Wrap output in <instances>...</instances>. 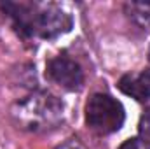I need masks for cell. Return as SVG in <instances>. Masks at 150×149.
Segmentation results:
<instances>
[{
    "label": "cell",
    "instance_id": "obj_10",
    "mask_svg": "<svg viewBox=\"0 0 150 149\" xmlns=\"http://www.w3.org/2000/svg\"><path fill=\"white\" fill-rule=\"evenodd\" d=\"M149 58H150V49H149Z\"/></svg>",
    "mask_w": 150,
    "mask_h": 149
},
{
    "label": "cell",
    "instance_id": "obj_9",
    "mask_svg": "<svg viewBox=\"0 0 150 149\" xmlns=\"http://www.w3.org/2000/svg\"><path fill=\"white\" fill-rule=\"evenodd\" d=\"M56 149H87L79 139H68L67 142H63L61 146H58Z\"/></svg>",
    "mask_w": 150,
    "mask_h": 149
},
{
    "label": "cell",
    "instance_id": "obj_2",
    "mask_svg": "<svg viewBox=\"0 0 150 149\" xmlns=\"http://www.w3.org/2000/svg\"><path fill=\"white\" fill-rule=\"evenodd\" d=\"M126 121L124 105L108 93H94L86 104V125L100 135H110Z\"/></svg>",
    "mask_w": 150,
    "mask_h": 149
},
{
    "label": "cell",
    "instance_id": "obj_7",
    "mask_svg": "<svg viewBox=\"0 0 150 149\" xmlns=\"http://www.w3.org/2000/svg\"><path fill=\"white\" fill-rule=\"evenodd\" d=\"M138 137L143 140V144H147L150 148V109L142 114L140 123H138Z\"/></svg>",
    "mask_w": 150,
    "mask_h": 149
},
{
    "label": "cell",
    "instance_id": "obj_8",
    "mask_svg": "<svg viewBox=\"0 0 150 149\" xmlns=\"http://www.w3.org/2000/svg\"><path fill=\"white\" fill-rule=\"evenodd\" d=\"M119 149H150V148L147 146V144H143V140H142L140 137H134V139L126 140Z\"/></svg>",
    "mask_w": 150,
    "mask_h": 149
},
{
    "label": "cell",
    "instance_id": "obj_5",
    "mask_svg": "<svg viewBox=\"0 0 150 149\" xmlns=\"http://www.w3.org/2000/svg\"><path fill=\"white\" fill-rule=\"evenodd\" d=\"M119 90L131 98H136L138 102L150 100V70L124 75L119 81Z\"/></svg>",
    "mask_w": 150,
    "mask_h": 149
},
{
    "label": "cell",
    "instance_id": "obj_1",
    "mask_svg": "<svg viewBox=\"0 0 150 149\" xmlns=\"http://www.w3.org/2000/svg\"><path fill=\"white\" fill-rule=\"evenodd\" d=\"M14 125L30 133L52 132L65 121V105L61 98L45 90H35L19 98L11 107Z\"/></svg>",
    "mask_w": 150,
    "mask_h": 149
},
{
    "label": "cell",
    "instance_id": "obj_4",
    "mask_svg": "<svg viewBox=\"0 0 150 149\" xmlns=\"http://www.w3.org/2000/svg\"><path fill=\"white\" fill-rule=\"evenodd\" d=\"M45 75L51 82L58 84L67 91H79L84 86V70L80 63L68 54L52 56L45 65Z\"/></svg>",
    "mask_w": 150,
    "mask_h": 149
},
{
    "label": "cell",
    "instance_id": "obj_3",
    "mask_svg": "<svg viewBox=\"0 0 150 149\" xmlns=\"http://www.w3.org/2000/svg\"><path fill=\"white\" fill-rule=\"evenodd\" d=\"M74 28V16L58 4H35L32 35L54 40Z\"/></svg>",
    "mask_w": 150,
    "mask_h": 149
},
{
    "label": "cell",
    "instance_id": "obj_6",
    "mask_svg": "<svg viewBox=\"0 0 150 149\" xmlns=\"http://www.w3.org/2000/svg\"><path fill=\"white\" fill-rule=\"evenodd\" d=\"M124 11L129 19L142 30H150V2H126Z\"/></svg>",
    "mask_w": 150,
    "mask_h": 149
}]
</instances>
